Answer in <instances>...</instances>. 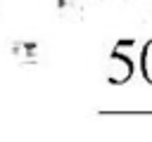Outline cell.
Wrapping results in <instances>:
<instances>
[{
    "mask_svg": "<svg viewBox=\"0 0 152 142\" xmlns=\"http://www.w3.org/2000/svg\"><path fill=\"white\" fill-rule=\"evenodd\" d=\"M12 57L21 64H36L40 59V47L36 40H14L12 43Z\"/></svg>",
    "mask_w": 152,
    "mask_h": 142,
    "instance_id": "obj_1",
    "label": "cell"
},
{
    "mask_svg": "<svg viewBox=\"0 0 152 142\" xmlns=\"http://www.w3.org/2000/svg\"><path fill=\"white\" fill-rule=\"evenodd\" d=\"M142 71H145V76H147V80H152V45L145 50V54H142Z\"/></svg>",
    "mask_w": 152,
    "mask_h": 142,
    "instance_id": "obj_2",
    "label": "cell"
}]
</instances>
